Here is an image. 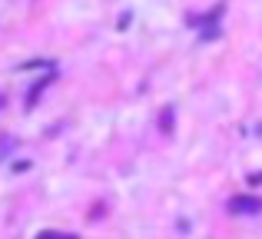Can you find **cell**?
<instances>
[{"mask_svg": "<svg viewBox=\"0 0 262 239\" xmlns=\"http://www.w3.org/2000/svg\"><path fill=\"white\" fill-rule=\"evenodd\" d=\"M229 209L232 213H243V216H256V213H262V200L259 196H236L229 203Z\"/></svg>", "mask_w": 262, "mask_h": 239, "instance_id": "1", "label": "cell"}, {"mask_svg": "<svg viewBox=\"0 0 262 239\" xmlns=\"http://www.w3.org/2000/svg\"><path fill=\"white\" fill-rule=\"evenodd\" d=\"M43 239H73V236H53V233H47Z\"/></svg>", "mask_w": 262, "mask_h": 239, "instance_id": "2", "label": "cell"}]
</instances>
